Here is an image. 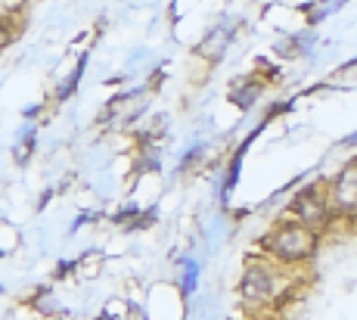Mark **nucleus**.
<instances>
[{"mask_svg": "<svg viewBox=\"0 0 357 320\" xmlns=\"http://www.w3.org/2000/svg\"><path fill=\"white\" fill-rule=\"evenodd\" d=\"M267 249L280 258V261H305V258L314 255L317 249V230L305 227V224H283L277 227V234L267 240Z\"/></svg>", "mask_w": 357, "mask_h": 320, "instance_id": "nucleus-1", "label": "nucleus"}, {"mask_svg": "<svg viewBox=\"0 0 357 320\" xmlns=\"http://www.w3.org/2000/svg\"><path fill=\"white\" fill-rule=\"evenodd\" d=\"M292 212L295 218H298V224H305V227H311V230H320V227H326V221H329V199H326V193H324V187H307V190H301L298 196H295V202H292Z\"/></svg>", "mask_w": 357, "mask_h": 320, "instance_id": "nucleus-2", "label": "nucleus"}, {"mask_svg": "<svg viewBox=\"0 0 357 320\" xmlns=\"http://www.w3.org/2000/svg\"><path fill=\"white\" fill-rule=\"evenodd\" d=\"M243 296L249 298V302H267V298L273 296V271L264 268V264H252L249 271L243 274Z\"/></svg>", "mask_w": 357, "mask_h": 320, "instance_id": "nucleus-3", "label": "nucleus"}, {"mask_svg": "<svg viewBox=\"0 0 357 320\" xmlns=\"http://www.w3.org/2000/svg\"><path fill=\"white\" fill-rule=\"evenodd\" d=\"M335 202L339 208H357V162L342 172L339 183H335Z\"/></svg>", "mask_w": 357, "mask_h": 320, "instance_id": "nucleus-4", "label": "nucleus"}, {"mask_svg": "<svg viewBox=\"0 0 357 320\" xmlns=\"http://www.w3.org/2000/svg\"><path fill=\"white\" fill-rule=\"evenodd\" d=\"M255 97H258V84H249L245 91H236V93H233V103L243 106V109H249V106H252V100H255Z\"/></svg>", "mask_w": 357, "mask_h": 320, "instance_id": "nucleus-5", "label": "nucleus"}, {"mask_svg": "<svg viewBox=\"0 0 357 320\" xmlns=\"http://www.w3.org/2000/svg\"><path fill=\"white\" fill-rule=\"evenodd\" d=\"M10 40H13V31H10V25H6L3 19H0V50H3V47L10 44Z\"/></svg>", "mask_w": 357, "mask_h": 320, "instance_id": "nucleus-6", "label": "nucleus"}, {"mask_svg": "<svg viewBox=\"0 0 357 320\" xmlns=\"http://www.w3.org/2000/svg\"><path fill=\"white\" fill-rule=\"evenodd\" d=\"M22 6V0H0V13H13Z\"/></svg>", "mask_w": 357, "mask_h": 320, "instance_id": "nucleus-7", "label": "nucleus"}]
</instances>
